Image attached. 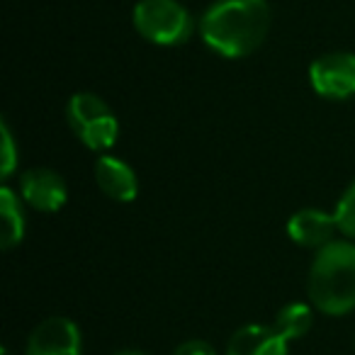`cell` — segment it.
Wrapping results in <instances>:
<instances>
[{
    "mask_svg": "<svg viewBox=\"0 0 355 355\" xmlns=\"http://www.w3.org/2000/svg\"><path fill=\"white\" fill-rule=\"evenodd\" d=\"M270 30L268 0H217L200 20L202 42L224 59L253 54Z\"/></svg>",
    "mask_w": 355,
    "mask_h": 355,
    "instance_id": "obj_1",
    "label": "cell"
},
{
    "mask_svg": "<svg viewBox=\"0 0 355 355\" xmlns=\"http://www.w3.org/2000/svg\"><path fill=\"white\" fill-rule=\"evenodd\" d=\"M306 290L319 311L331 316L348 314L355 306V243L334 239L319 248Z\"/></svg>",
    "mask_w": 355,
    "mask_h": 355,
    "instance_id": "obj_2",
    "label": "cell"
},
{
    "mask_svg": "<svg viewBox=\"0 0 355 355\" xmlns=\"http://www.w3.org/2000/svg\"><path fill=\"white\" fill-rule=\"evenodd\" d=\"M132 22L146 42L158 46L185 44L193 35V15L178 0H139Z\"/></svg>",
    "mask_w": 355,
    "mask_h": 355,
    "instance_id": "obj_3",
    "label": "cell"
},
{
    "mask_svg": "<svg viewBox=\"0 0 355 355\" xmlns=\"http://www.w3.org/2000/svg\"><path fill=\"white\" fill-rule=\"evenodd\" d=\"M66 117H69L73 134L90 151H107L119 137L117 114L110 110L103 98L93 93H76L69 100Z\"/></svg>",
    "mask_w": 355,
    "mask_h": 355,
    "instance_id": "obj_4",
    "label": "cell"
},
{
    "mask_svg": "<svg viewBox=\"0 0 355 355\" xmlns=\"http://www.w3.org/2000/svg\"><path fill=\"white\" fill-rule=\"evenodd\" d=\"M309 83L326 100H348L355 95V54L334 51L309 66Z\"/></svg>",
    "mask_w": 355,
    "mask_h": 355,
    "instance_id": "obj_5",
    "label": "cell"
},
{
    "mask_svg": "<svg viewBox=\"0 0 355 355\" xmlns=\"http://www.w3.org/2000/svg\"><path fill=\"white\" fill-rule=\"evenodd\" d=\"M25 355H83L78 326L66 316H49L30 334Z\"/></svg>",
    "mask_w": 355,
    "mask_h": 355,
    "instance_id": "obj_6",
    "label": "cell"
},
{
    "mask_svg": "<svg viewBox=\"0 0 355 355\" xmlns=\"http://www.w3.org/2000/svg\"><path fill=\"white\" fill-rule=\"evenodd\" d=\"M20 193L22 200L40 212H59L69 200L64 178L51 168H30L22 173Z\"/></svg>",
    "mask_w": 355,
    "mask_h": 355,
    "instance_id": "obj_7",
    "label": "cell"
},
{
    "mask_svg": "<svg viewBox=\"0 0 355 355\" xmlns=\"http://www.w3.org/2000/svg\"><path fill=\"white\" fill-rule=\"evenodd\" d=\"M338 232L334 214H326L321 209H300L287 219V236L304 248H324L334 241V234Z\"/></svg>",
    "mask_w": 355,
    "mask_h": 355,
    "instance_id": "obj_8",
    "label": "cell"
},
{
    "mask_svg": "<svg viewBox=\"0 0 355 355\" xmlns=\"http://www.w3.org/2000/svg\"><path fill=\"white\" fill-rule=\"evenodd\" d=\"M95 180H98L100 190L114 202H132L139 195L137 173L122 158L100 156L95 163Z\"/></svg>",
    "mask_w": 355,
    "mask_h": 355,
    "instance_id": "obj_9",
    "label": "cell"
},
{
    "mask_svg": "<svg viewBox=\"0 0 355 355\" xmlns=\"http://www.w3.org/2000/svg\"><path fill=\"white\" fill-rule=\"evenodd\" d=\"M227 355H287V340L272 326L248 324L229 338Z\"/></svg>",
    "mask_w": 355,
    "mask_h": 355,
    "instance_id": "obj_10",
    "label": "cell"
},
{
    "mask_svg": "<svg viewBox=\"0 0 355 355\" xmlns=\"http://www.w3.org/2000/svg\"><path fill=\"white\" fill-rule=\"evenodd\" d=\"M0 217H3V248L8 251L22 243V236H25V217L10 188L0 190Z\"/></svg>",
    "mask_w": 355,
    "mask_h": 355,
    "instance_id": "obj_11",
    "label": "cell"
},
{
    "mask_svg": "<svg viewBox=\"0 0 355 355\" xmlns=\"http://www.w3.org/2000/svg\"><path fill=\"white\" fill-rule=\"evenodd\" d=\"M311 321H314V316H311L309 304L295 302V304H285L280 311H277L275 326H272V329L290 343V340L302 338V336L311 329Z\"/></svg>",
    "mask_w": 355,
    "mask_h": 355,
    "instance_id": "obj_12",
    "label": "cell"
},
{
    "mask_svg": "<svg viewBox=\"0 0 355 355\" xmlns=\"http://www.w3.org/2000/svg\"><path fill=\"white\" fill-rule=\"evenodd\" d=\"M336 227L343 236L355 239V180L345 188V193L340 195L338 205H336Z\"/></svg>",
    "mask_w": 355,
    "mask_h": 355,
    "instance_id": "obj_13",
    "label": "cell"
},
{
    "mask_svg": "<svg viewBox=\"0 0 355 355\" xmlns=\"http://www.w3.org/2000/svg\"><path fill=\"white\" fill-rule=\"evenodd\" d=\"M15 144H12V137H10V129L8 124L3 122V166H0V175L3 178H10V173L15 171Z\"/></svg>",
    "mask_w": 355,
    "mask_h": 355,
    "instance_id": "obj_14",
    "label": "cell"
},
{
    "mask_svg": "<svg viewBox=\"0 0 355 355\" xmlns=\"http://www.w3.org/2000/svg\"><path fill=\"white\" fill-rule=\"evenodd\" d=\"M171 355H217V350L207 340H185Z\"/></svg>",
    "mask_w": 355,
    "mask_h": 355,
    "instance_id": "obj_15",
    "label": "cell"
},
{
    "mask_svg": "<svg viewBox=\"0 0 355 355\" xmlns=\"http://www.w3.org/2000/svg\"><path fill=\"white\" fill-rule=\"evenodd\" d=\"M117 355H146V353H141V350H122V353H117Z\"/></svg>",
    "mask_w": 355,
    "mask_h": 355,
    "instance_id": "obj_16",
    "label": "cell"
},
{
    "mask_svg": "<svg viewBox=\"0 0 355 355\" xmlns=\"http://www.w3.org/2000/svg\"><path fill=\"white\" fill-rule=\"evenodd\" d=\"M3 355H8V350H3Z\"/></svg>",
    "mask_w": 355,
    "mask_h": 355,
    "instance_id": "obj_17",
    "label": "cell"
}]
</instances>
